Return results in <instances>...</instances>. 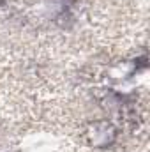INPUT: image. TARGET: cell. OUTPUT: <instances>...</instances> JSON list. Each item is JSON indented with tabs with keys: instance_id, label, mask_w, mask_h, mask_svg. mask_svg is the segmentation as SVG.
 <instances>
[{
	"instance_id": "6da1fadb",
	"label": "cell",
	"mask_w": 150,
	"mask_h": 152,
	"mask_svg": "<svg viewBox=\"0 0 150 152\" xmlns=\"http://www.w3.org/2000/svg\"><path fill=\"white\" fill-rule=\"evenodd\" d=\"M85 136H87L88 145H92L95 149H106V147H111L117 142L118 131L108 120H95L87 127Z\"/></svg>"
}]
</instances>
